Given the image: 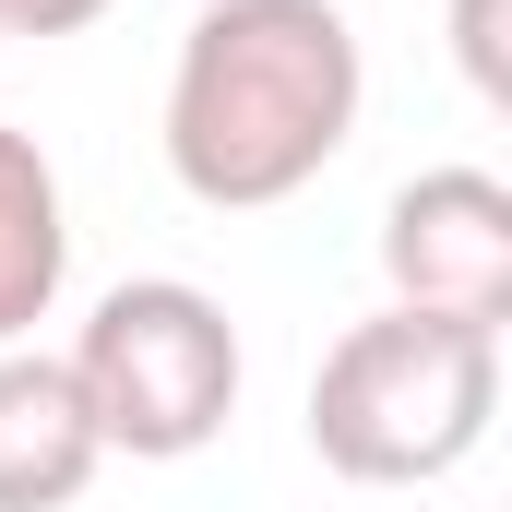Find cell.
I'll list each match as a JSON object with an SVG mask.
<instances>
[{"instance_id":"obj_1","label":"cell","mask_w":512,"mask_h":512,"mask_svg":"<svg viewBox=\"0 0 512 512\" xmlns=\"http://www.w3.org/2000/svg\"><path fill=\"white\" fill-rule=\"evenodd\" d=\"M358 24L334 0H203L167 72V179L203 215L298 203L358 143Z\"/></svg>"},{"instance_id":"obj_2","label":"cell","mask_w":512,"mask_h":512,"mask_svg":"<svg viewBox=\"0 0 512 512\" xmlns=\"http://www.w3.org/2000/svg\"><path fill=\"white\" fill-rule=\"evenodd\" d=\"M501 417V334L429 322V310H370L322 346L310 370V453L346 489H429L453 477Z\"/></svg>"},{"instance_id":"obj_3","label":"cell","mask_w":512,"mask_h":512,"mask_svg":"<svg viewBox=\"0 0 512 512\" xmlns=\"http://www.w3.org/2000/svg\"><path fill=\"white\" fill-rule=\"evenodd\" d=\"M72 382H84V417H96L108 453H131V465H191L239 417V322L191 274H131V286H108L84 310Z\"/></svg>"},{"instance_id":"obj_4","label":"cell","mask_w":512,"mask_h":512,"mask_svg":"<svg viewBox=\"0 0 512 512\" xmlns=\"http://www.w3.org/2000/svg\"><path fill=\"white\" fill-rule=\"evenodd\" d=\"M382 286L429 322H512V191L489 167H429L382 203Z\"/></svg>"},{"instance_id":"obj_5","label":"cell","mask_w":512,"mask_h":512,"mask_svg":"<svg viewBox=\"0 0 512 512\" xmlns=\"http://www.w3.org/2000/svg\"><path fill=\"white\" fill-rule=\"evenodd\" d=\"M108 441L84 417L72 358H36V346H0V512H72L96 489Z\"/></svg>"},{"instance_id":"obj_6","label":"cell","mask_w":512,"mask_h":512,"mask_svg":"<svg viewBox=\"0 0 512 512\" xmlns=\"http://www.w3.org/2000/svg\"><path fill=\"white\" fill-rule=\"evenodd\" d=\"M72 286V215H60V167L36 131L0 120V346H24Z\"/></svg>"},{"instance_id":"obj_7","label":"cell","mask_w":512,"mask_h":512,"mask_svg":"<svg viewBox=\"0 0 512 512\" xmlns=\"http://www.w3.org/2000/svg\"><path fill=\"white\" fill-rule=\"evenodd\" d=\"M453 60H465V84L512 108V60H501V0H453Z\"/></svg>"},{"instance_id":"obj_8","label":"cell","mask_w":512,"mask_h":512,"mask_svg":"<svg viewBox=\"0 0 512 512\" xmlns=\"http://www.w3.org/2000/svg\"><path fill=\"white\" fill-rule=\"evenodd\" d=\"M108 0H0V36H84Z\"/></svg>"}]
</instances>
